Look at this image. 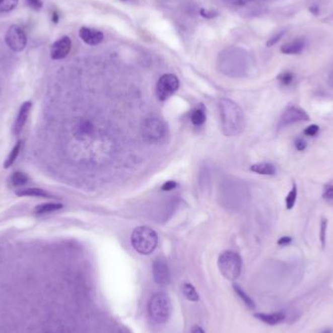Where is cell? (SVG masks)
Returning <instances> with one entry per match:
<instances>
[{
	"label": "cell",
	"instance_id": "6da1fadb",
	"mask_svg": "<svg viewBox=\"0 0 333 333\" xmlns=\"http://www.w3.org/2000/svg\"><path fill=\"white\" fill-rule=\"evenodd\" d=\"M218 106L223 134L226 137L240 135L245 129V115L242 108L228 99L220 100Z\"/></svg>",
	"mask_w": 333,
	"mask_h": 333
},
{
	"label": "cell",
	"instance_id": "7a4b0ae2",
	"mask_svg": "<svg viewBox=\"0 0 333 333\" xmlns=\"http://www.w3.org/2000/svg\"><path fill=\"white\" fill-rule=\"evenodd\" d=\"M130 242L139 253L147 255L153 252L158 245V236L152 228L140 226L132 232Z\"/></svg>",
	"mask_w": 333,
	"mask_h": 333
},
{
	"label": "cell",
	"instance_id": "3957f363",
	"mask_svg": "<svg viewBox=\"0 0 333 333\" xmlns=\"http://www.w3.org/2000/svg\"><path fill=\"white\" fill-rule=\"evenodd\" d=\"M173 311L172 301L168 294L164 292L155 293L148 304L150 318L157 323H165L171 318Z\"/></svg>",
	"mask_w": 333,
	"mask_h": 333
},
{
	"label": "cell",
	"instance_id": "277c9868",
	"mask_svg": "<svg viewBox=\"0 0 333 333\" xmlns=\"http://www.w3.org/2000/svg\"><path fill=\"white\" fill-rule=\"evenodd\" d=\"M218 268L225 279L235 281L241 275L242 258L234 251H224L218 258Z\"/></svg>",
	"mask_w": 333,
	"mask_h": 333
},
{
	"label": "cell",
	"instance_id": "5b68a950",
	"mask_svg": "<svg viewBox=\"0 0 333 333\" xmlns=\"http://www.w3.org/2000/svg\"><path fill=\"white\" fill-rule=\"evenodd\" d=\"M143 137L147 143L159 144L168 135L166 123L159 118L146 119L143 124Z\"/></svg>",
	"mask_w": 333,
	"mask_h": 333
},
{
	"label": "cell",
	"instance_id": "8992f818",
	"mask_svg": "<svg viewBox=\"0 0 333 333\" xmlns=\"http://www.w3.org/2000/svg\"><path fill=\"white\" fill-rule=\"evenodd\" d=\"M178 88V78L174 74H165L157 82L156 95L161 102H165L174 95Z\"/></svg>",
	"mask_w": 333,
	"mask_h": 333
},
{
	"label": "cell",
	"instance_id": "52a82bcc",
	"mask_svg": "<svg viewBox=\"0 0 333 333\" xmlns=\"http://www.w3.org/2000/svg\"><path fill=\"white\" fill-rule=\"evenodd\" d=\"M5 43L13 52H22L28 43L25 30L18 25H12L5 34Z\"/></svg>",
	"mask_w": 333,
	"mask_h": 333
},
{
	"label": "cell",
	"instance_id": "ba28073f",
	"mask_svg": "<svg viewBox=\"0 0 333 333\" xmlns=\"http://www.w3.org/2000/svg\"><path fill=\"white\" fill-rule=\"evenodd\" d=\"M309 119H310V117L302 108L291 105L290 107H288L280 117L279 123H278V129L282 130L293 124L303 122V121H309Z\"/></svg>",
	"mask_w": 333,
	"mask_h": 333
},
{
	"label": "cell",
	"instance_id": "9c48e42d",
	"mask_svg": "<svg viewBox=\"0 0 333 333\" xmlns=\"http://www.w3.org/2000/svg\"><path fill=\"white\" fill-rule=\"evenodd\" d=\"M152 275L155 283L160 286H167L171 281V273L168 262L164 258H157L152 264Z\"/></svg>",
	"mask_w": 333,
	"mask_h": 333
},
{
	"label": "cell",
	"instance_id": "30bf717a",
	"mask_svg": "<svg viewBox=\"0 0 333 333\" xmlns=\"http://www.w3.org/2000/svg\"><path fill=\"white\" fill-rule=\"evenodd\" d=\"M72 50V40L69 36H62L51 46V58L53 59H62L66 58Z\"/></svg>",
	"mask_w": 333,
	"mask_h": 333
},
{
	"label": "cell",
	"instance_id": "8fae6325",
	"mask_svg": "<svg viewBox=\"0 0 333 333\" xmlns=\"http://www.w3.org/2000/svg\"><path fill=\"white\" fill-rule=\"evenodd\" d=\"M31 107H32V103L30 102H25L22 104L13 125V132L15 136H19L22 132L28 121Z\"/></svg>",
	"mask_w": 333,
	"mask_h": 333
},
{
	"label": "cell",
	"instance_id": "7c38bea8",
	"mask_svg": "<svg viewBox=\"0 0 333 333\" xmlns=\"http://www.w3.org/2000/svg\"><path fill=\"white\" fill-rule=\"evenodd\" d=\"M79 36L84 43L90 46H97L101 44L104 38V35L102 31L98 29H90V28H81L79 30Z\"/></svg>",
	"mask_w": 333,
	"mask_h": 333
},
{
	"label": "cell",
	"instance_id": "4fadbf2b",
	"mask_svg": "<svg viewBox=\"0 0 333 333\" xmlns=\"http://www.w3.org/2000/svg\"><path fill=\"white\" fill-rule=\"evenodd\" d=\"M307 41L304 38H296L290 42L284 44L281 48V51L285 55H299L304 51Z\"/></svg>",
	"mask_w": 333,
	"mask_h": 333
},
{
	"label": "cell",
	"instance_id": "5bb4252c",
	"mask_svg": "<svg viewBox=\"0 0 333 333\" xmlns=\"http://www.w3.org/2000/svg\"><path fill=\"white\" fill-rule=\"evenodd\" d=\"M16 195L19 197H36V198H45L52 199L53 195L48 193L41 188H24L16 191Z\"/></svg>",
	"mask_w": 333,
	"mask_h": 333
},
{
	"label": "cell",
	"instance_id": "9a60e30c",
	"mask_svg": "<svg viewBox=\"0 0 333 333\" xmlns=\"http://www.w3.org/2000/svg\"><path fill=\"white\" fill-rule=\"evenodd\" d=\"M254 317L270 325H275L278 323H281L285 319V315L283 313H273V314L256 313V314H254Z\"/></svg>",
	"mask_w": 333,
	"mask_h": 333
},
{
	"label": "cell",
	"instance_id": "2e32d148",
	"mask_svg": "<svg viewBox=\"0 0 333 333\" xmlns=\"http://www.w3.org/2000/svg\"><path fill=\"white\" fill-rule=\"evenodd\" d=\"M250 171L262 175H275L277 169L273 164L270 163H258L250 167Z\"/></svg>",
	"mask_w": 333,
	"mask_h": 333
},
{
	"label": "cell",
	"instance_id": "e0dca14e",
	"mask_svg": "<svg viewBox=\"0 0 333 333\" xmlns=\"http://www.w3.org/2000/svg\"><path fill=\"white\" fill-rule=\"evenodd\" d=\"M62 205L58 203H47L36 206L34 208V213L36 215H46V214H51L54 212L59 211L62 209Z\"/></svg>",
	"mask_w": 333,
	"mask_h": 333
},
{
	"label": "cell",
	"instance_id": "ac0fdd59",
	"mask_svg": "<svg viewBox=\"0 0 333 333\" xmlns=\"http://www.w3.org/2000/svg\"><path fill=\"white\" fill-rule=\"evenodd\" d=\"M181 291H182L183 296L191 302H198L200 300L199 293L191 284H188V283L183 284L181 287Z\"/></svg>",
	"mask_w": 333,
	"mask_h": 333
},
{
	"label": "cell",
	"instance_id": "d6986e66",
	"mask_svg": "<svg viewBox=\"0 0 333 333\" xmlns=\"http://www.w3.org/2000/svg\"><path fill=\"white\" fill-rule=\"evenodd\" d=\"M22 146H23V143L20 141L18 142L16 145H15L13 149L11 150V152L9 153V155L7 156V158L5 160L4 164H3V167L4 169H8L10 168L13 164L15 163V161L18 158L20 152H21V149H22Z\"/></svg>",
	"mask_w": 333,
	"mask_h": 333
},
{
	"label": "cell",
	"instance_id": "ffe728a7",
	"mask_svg": "<svg viewBox=\"0 0 333 333\" xmlns=\"http://www.w3.org/2000/svg\"><path fill=\"white\" fill-rule=\"evenodd\" d=\"M233 289L235 290L236 294L241 298V300H242V301H243V302H244V303H245L249 309H252V310H253V309L255 308V304H254L253 300H252V299L246 294L244 290L241 289V287H240L239 285L234 284V285H233Z\"/></svg>",
	"mask_w": 333,
	"mask_h": 333
},
{
	"label": "cell",
	"instance_id": "44dd1931",
	"mask_svg": "<svg viewBox=\"0 0 333 333\" xmlns=\"http://www.w3.org/2000/svg\"><path fill=\"white\" fill-rule=\"evenodd\" d=\"M191 122L196 125V126H202L204 123L206 122V113L203 108H195L190 115Z\"/></svg>",
	"mask_w": 333,
	"mask_h": 333
},
{
	"label": "cell",
	"instance_id": "7402d4cb",
	"mask_svg": "<svg viewBox=\"0 0 333 333\" xmlns=\"http://www.w3.org/2000/svg\"><path fill=\"white\" fill-rule=\"evenodd\" d=\"M297 194H298L297 184L295 182H293L290 193L286 197V207L288 210H291L294 207V205L296 203V199H297Z\"/></svg>",
	"mask_w": 333,
	"mask_h": 333
},
{
	"label": "cell",
	"instance_id": "603a6c76",
	"mask_svg": "<svg viewBox=\"0 0 333 333\" xmlns=\"http://www.w3.org/2000/svg\"><path fill=\"white\" fill-rule=\"evenodd\" d=\"M11 182L12 184L15 185V186H23L25 184L28 183L29 181V176L24 173H21V172H17L13 174V175L11 176Z\"/></svg>",
	"mask_w": 333,
	"mask_h": 333
},
{
	"label": "cell",
	"instance_id": "cb8c5ba5",
	"mask_svg": "<svg viewBox=\"0 0 333 333\" xmlns=\"http://www.w3.org/2000/svg\"><path fill=\"white\" fill-rule=\"evenodd\" d=\"M19 0H0V13H8L17 7Z\"/></svg>",
	"mask_w": 333,
	"mask_h": 333
},
{
	"label": "cell",
	"instance_id": "d4e9b609",
	"mask_svg": "<svg viewBox=\"0 0 333 333\" xmlns=\"http://www.w3.org/2000/svg\"><path fill=\"white\" fill-rule=\"evenodd\" d=\"M293 79H294V75H293V73H290V72L282 73L281 74H279V76H278L279 82L281 83V85H283L285 87L290 86V84L293 82Z\"/></svg>",
	"mask_w": 333,
	"mask_h": 333
},
{
	"label": "cell",
	"instance_id": "484cf974",
	"mask_svg": "<svg viewBox=\"0 0 333 333\" xmlns=\"http://www.w3.org/2000/svg\"><path fill=\"white\" fill-rule=\"evenodd\" d=\"M326 231H327V219L321 218L320 229H319V241H320L322 248L325 247V244H326Z\"/></svg>",
	"mask_w": 333,
	"mask_h": 333
},
{
	"label": "cell",
	"instance_id": "4316f807",
	"mask_svg": "<svg viewBox=\"0 0 333 333\" xmlns=\"http://www.w3.org/2000/svg\"><path fill=\"white\" fill-rule=\"evenodd\" d=\"M322 198L326 201H333V185L328 184L323 189Z\"/></svg>",
	"mask_w": 333,
	"mask_h": 333
},
{
	"label": "cell",
	"instance_id": "83f0119b",
	"mask_svg": "<svg viewBox=\"0 0 333 333\" xmlns=\"http://www.w3.org/2000/svg\"><path fill=\"white\" fill-rule=\"evenodd\" d=\"M319 127L316 124L308 126L304 130V135L307 137H315L319 132Z\"/></svg>",
	"mask_w": 333,
	"mask_h": 333
},
{
	"label": "cell",
	"instance_id": "f1b7e54d",
	"mask_svg": "<svg viewBox=\"0 0 333 333\" xmlns=\"http://www.w3.org/2000/svg\"><path fill=\"white\" fill-rule=\"evenodd\" d=\"M26 2L28 3L29 7L36 11L40 10L43 7V2L41 0H26Z\"/></svg>",
	"mask_w": 333,
	"mask_h": 333
},
{
	"label": "cell",
	"instance_id": "f546056e",
	"mask_svg": "<svg viewBox=\"0 0 333 333\" xmlns=\"http://www.w3.org/2000/svg\"><path fill=\"white\" fill-rule=\"evenodd\" d=\"M294 145H295V148L298 150V151H304L305 149L307 148V143L305 142L303 139H296L295 142H294Z\"/></svg>",
	"mask_w": 333,
	"mask_h": 333
},
{
	"label": "cell",
	"instance_id": "4dcf8cb0",
	"mask_svg": "<svg viewBox=\"0 0 333 333\" xmlns=\"http://www.w3.org/2000/svg\"><path fill=\"white\" fill-rule=\"evenodd\" d=\"M284 34H285V31H281V32L277 33L275 36H273L272 38H270V40L267 42V46H268V47H271V46L275 45L278 41H280V39L283 37Z\"/></svg>",
	"mask_w": 333,
	"mask_h": 333
},
{
	"label": "cell",
	"instance_id": "1f68e13d",
	"mask_svg": "<svg viewBox=\"0 0 333 333\" xmlns=\"http://www.w3.org/2000/svg\"><path fill=\"white\" fill-rule=\"evenodd\" d=\"M292 242V238L289 236H284L281 239L278 240V245L279 246H288Z\"/></svg>",
	"mask_w": 333,
	"mask_h": 333
},
{
	"label": "cell",
	"instance_id": "d6a6232c",
	"mask_svg": "<svg viewBox=\"0 0 333 333\" xmlns=\"http://www.w3.org/2000/svg\"><path fill=\"white\" fill-rule=\"evenodd\" d=\"M175 187H176V183H175L174 181H167V182H165V183L162 185L161 189H162L163 191H171V190H173V189L175 188Z\"/></svg>",
	"mask_w": 333,
	"mask_h": 333
},
{
	"label": "cell",
	"instance_id": "836d02e7",
	"mask_svg": "<svg viewBox=\"0 0 333 333\" xmlns=\"http://www.w3.org/2000/svg\"><path fill=\"white\" fill-rule=\"evenodd\" d=\"M200 13H201V15L203 17L208 18V19H211V18H214V17H217L218 16V13H216L214 11H208V10H205V9H201Z\"/></svg>",
	"mask_w": 333,
	"mask_h": 333
},
{
	"label": "cell",
	"instance_id": "e575fe53",
	"mask_svg": "<svg viewBox=\"0 0 333 333\" xmlns=\"http://www.w3.org/2000/svg\"><path fill=\"white\" fill-rule=\"evenodd\" d=\"M191 333H205V331H204V329L202 328V327H200V326L196 325V326H194V327L192 328Z\"/></svg>",
	"mask_w": 333,
	"mask_h": 333
},
{
	"label": "cell",
	"instance_id": "d590c367",
	"mask_svg": "<svg viewBox=\"0 0 333 333\" xmlns=\"http://www.w3.org/2000/svg\"><path fill=\"white\" fill-rule=\"evenodd\" d=\"M58 19H59V17H58V13L57 12H53V14H52V22L54 24H58Z\"/></svg>",
	"mask_w": 333,
	"mask_h": 333
},
{
	"label": "cell",
	"instance_id": "8d00e7d4",
	"mask_svg": "<svg viewBox=\"0 0 333 333\" xmlns=\"http://www.w3.org/2000/svg\"><path fill=\"white\" fill-rule=\"evenodd\" d=\"M321 333H332V331H331V329H325Z\"/></svg>",
	"mask_w": 333,
	"mask_h": 333
},
{
	"label": "cell",
	"instance_id": "74e56055",
	"mask_svg": "<svg viewBox=\"0 0 333 333\" xmlns=\"http://www.w3.org/2000/svg\"><path fill=\"white\" fill-rule=\"evenodd\" d=\"M120 1H123V2H126V1H129V0H120Z\"/></svg>",
	"mask_w": 333,
	"mask_h": 333
}]
</instances>
